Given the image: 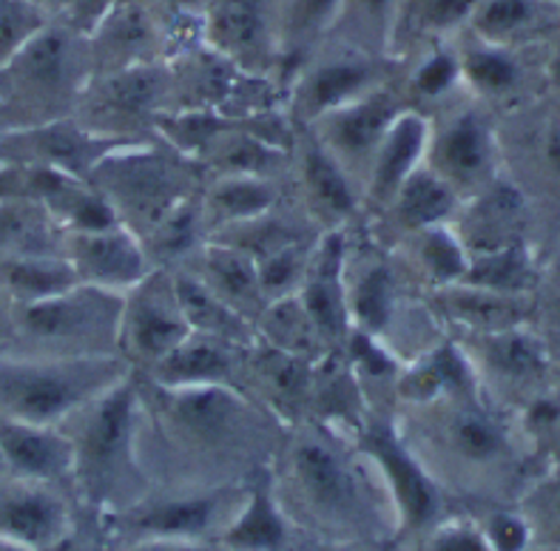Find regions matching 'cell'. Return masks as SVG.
I'll list each match as a JSON object with an SVG mask.
<instances>
[{"label":"cell","mask_w":560,"mask_h":551,"mask_svg":"<svg viewBox=\"0 0 560 551\" xmlns=\"http://www.w3.org/2000/svg\"><path fill=\"white\" fill-rule=\"evenodd\" d=\"M462 80V55L447 46L435 49L433 55L424 57V63L412 74V92L421 97H441Z\"/></svg>","instance_id":"46"},{"label":"cell","mask_w":560,"mask_h":551,"mask_svg":"<svg viewBox=\"0 0 560 551\" xmlns=\"http://www.w3.org/2000/svg\"><path fill=\"white\" fill-rule=\"evenodd\" d=\"M225 492H199L142 503L126 515L135 540H206L225 517Z\"/></svg>","instance_id":"14"},{"label":"cell","mask_w":560,"mask_h":551,"mask_svg":"<svg viewBox=\"0 0 560 551\" xmlns=\"http://www.w3.org/2000/svg\"><path fill=\"white\" fill-rule=\"evenodd\" d=\"M128 551H225L206 546V540H135Z\"/></svg>","instance_id":"50"},{"label":"cell","mask_w":560,"mask_h":551,"mask_svg":"<svg viewBox=\"0 0 560 551\" xmlns=\"http://www.w3.org/2000/svg\"><path fill=\"white\" fill-rule=\"evenodd\" d=\"M547 160L555 171L560 174V134H555L547 145Z\"/></svg>","instance_id":"55"},{"label":"cell","mask_w":560,"mask_h":551,"mask_svg":"<svg viewBox=\"0 0 560 551\" xmlns=\"http://www.w3.org/2000/svg\"><path fill=\"white\" fill-rule=\"evenodd\" d=\"M66 231L32 194H0V259L63 254Z\"/></svg>","instance_id":"19"},{"label":"cell","mask_w":560,"mask_h":551,"mask_svg":"<svg viewBox=\"0 0 560 551\" xmlns=\"http://www.w3.org/2000/svg\"><path fill=\"white\" fill-rule=\"evenodd\" d=\"M345 0H273V40L279 51L299 55L330 35Z\"/></svg>","instance_id":"29"},{"label":"cell","mask_w":560,"mask_h":551,"mask_svg":"<svg viewBox=\"0 0 560 551\" xmlns=\"http://www.w3.org/2000/svg\"><path fill=\"white\" fill-rule=\"evenodd\" d=\"M396 307V284L387 265H373L359 276V282L350 290L348 313L355 318V327L370 336L387 330Z\"/></svg>","instance_id":"38"},{"label":"cell","mask_w":560,"mask_h":551,"mask_svg":"<svg viewBox=\"0 0 560 551\" xmlns=\"http://www.w3.org/2000/svg\"><path fill=\"white\" fill-rule=\"evenodd\" d=\"M476 7H478V0H416V3L407 9L405 21L407 17H412L421 32L444 37L458 32V28H467Z\"/></svg>","instance_id":"43"},{"label":"cell","mask_w":560,"mask_h":551,"mask_svg":"<svg viewBox=\"0 0 560 551\" xmlns=\"http://www.w3.org/2000/svg\"><path fill=\"white\" fill-rule=\"evenodd\" d=\"M405 17V0H345L334 32L348 26V43L368 55H382Z\"/></svg>","instance_id":"33"},{"label":"cell","mask_w":560,"mask_h":551,"mask_svg":"<svg viewBox=\"0 0 560 551\" xmlns=\"http://www.w3.org/2000/svg\"><path fill=\"white\" fill-rule=\"evenodd\" d=\"M168 89L165 69L149 60V63L126 66V69L106 71L97 83L92 112L106 120H137L149 117L160 97Z\"/></svg>","instance_id":"21"},{"label":"cell","mask_w":560,"mask_h":551,"mask_svg":"<svg viewBox=\"0 0 560 551\" xmlns=\"http://www.w3.org/2000/svg\"><path fill=\"white\" fill-rule=\"evenodd\" d=\"M117 142L92 128L66 120L32 122V126L7 128L0 134V160L12 168H51L71 177L89 179L92 171L106 160Z\"/></svg>","instance_id":"5"},{"label":"cell","mask_w":560,"mask_h":551,"mask_svg":"<svg viewBox=\"0 0 560 551\" xmlns=\"http://www.w3.org/2000/svg\"><path fill=\"white\" fill-rule=\"evenodd\" d=\"M427 151H430V128H427L424 117L412 112L398 114V120L384 137L382 149L373 160V168H370V197L376 202H393L401 183L419 168Z\"/></svg>","instance_id":"20"},{"label":"cell","mask_w":560,"mask_h":551,"mask_svg":"<svg viewBox=\"0 0 560 551\" xmlns=\"http://www.w3.org/2000/svg\"><path fill=\"white\" fill-rule=\"evenodd\" d=\"M453 310L469 325L481 327L483 332L510 330V327H518L524 318L521 296L492 293L472 284H464V293H453Z\"/></svg>","instance_id":"39"},{"label":"cell","mask_w":560,"mask_h":551,"mask_svg":"<svg viewBox=\"0 0 560 551\" xmlns=\"http://www.w3.org/2000/svg\"><path fill=\"white\" fill-rule=\"evenodd\" d=\"M122 378L120 355H0V418L57 426Z\"/></svg>","instance_id":"1"},{"label":"cell","mask_w":560,"mask_h":551,"mask_svg":"<svg viewBox=\"0 0 560 551\" xmlns=\"http://www.w3.org/2000/svg\"><path fill=\"white\" fill-rule=\"evenodd\" d=\"M0 551H32V549H26V546H21V543H14V540H9V538H0Z\"/></svg>","instance_id":"56"},{"label":"cell","mask_w":560,"mask_h":551,"mask_svg":"<svg viewBox=\"0 0 560 551\" xmlns=\"http://www.w3.org/2000/svg\"><path fill=\"white\" fill-rule=\"evenodd\" d=\"M89 66V37L71 23L49 21L0 69V103L7 112L9 106L40 112V122L57 120V108L83 92Z\"/></svg>","instance_id":"2"},{"label":"cell","mask_w":560,"mask_h":551,"mask_svg":"<svg viewBox=\"0 0 560 551\" xmlns=\"http://www.w3.org/2000/svg\"><path fill=\"white\" fill-rule=\"evenodd\" d=\"M483 538L492 551H524L529 543V526L518 515L498 512L490 517V524L483 526Z\"/></svg>","instance_id":"47"},{"label":"cell","mask_w":560,"mask_h":551,"mask_svg":"<svg viewBox=\"0 0 560 551\" xmlns=\"http://www.w3.org/2000/svg\"><path fill=\"white\" fill-rule=\"evenodd\" d=\"M299 302L305 304L307 316L316 325L319 336L339 339L348 330V293L341 284V239L330 236L322 254L307 268L305 284L299 290Z\"/></svg>","instance_id":"22"},{"label":"cell","mask_w":560,"mask_h":551,"mask_svg":"<svg viewBox=\"0 0 560 551\" xmlns=\"http://www.w3.org/2000/svg\"><path fill=\"white\" fill-rule=\"evenodd\" d=\"M145 3H149V0H145ZM154 3H160V7H165L174 14H197L202 21H206V12L208 7H211V0H154Z\"/></svg>","instance_id":"52"},{"label":"cell","mask_w":560,"mask_h":551,"mask_svg":"<svg viewBox=\"0 0 560 551\" xmlns=\"http://www.w3.org/2000/svg\"><path fill=\"white\" fill-rule=\"evenodd\" d=\"M225 174H245V177H268L277 168L279 151L270 142L254 134H236L220 154Z\"/></svg>","instance_id":"45"},{"label":"cell","mask_w":560,"mask_h":551,"mask_svg":"<svg viewBox=\"0 0 560 551\" xmlns=\"http://www.w3.org/2000/svg\"><path fill=\"white\" fill-rule=\"evenodd\" d=\"M128 293L131 296L126 298V310H122L120 344H126L135 359L149 361L154 367L156 361L183 344L194 330L177 302L174 279L163 284L149 273Z\"/></svg>","instance_id":"8"},{"label":"cell","mask_w":560,"mask_h":551,"mask_svg":"<svg viewBox=\"0 0 560 551\" xmlns=\"http://www.w3.org/2000/svg\"><path fill=\"white\" fill-rule=\"evenodd\" d=\"M49 21L28 0H0V69Z\"/></svg>","instance_id":"42"},{"label":"cell","mask_w":560,"mask_h":551,"mask_svg":"<svg viewBox=\"0 0 560 551\" xmlns=\"http://www.w3.org/2000/svg\"><path fill=\"white\" fill-rule=\"evenodd\" d=\"M174 293H177L179 307H183L194 332L213 336V339H222L228 344H245L250 339L245 316L236 307H231L202 276H177Z\"/></svg>","instance_id":"26"},{"label":"cell","mask_w":560,"mask_h":551,"mask_svg":"<svg viewBox=\"0 0 560 551\" xmlns=\"http://www.w3.org/2000/svg\"><path fill=\"white\" fill-rule=\"evenodd\" d=\"M122 310L120 293L78 284L43 302L12 304L9 327L40 344V353L32 355H100V344L120 341Z\"/></svg>","instance_id":"3"},{"label":"cell","mask_w":560,"mask_h":551,"mask_svg":"<svg viewBox=\"0 0 560 551\" xmlns=\"http://www.w3.org/2000/svg\"><path fill=\"white\" fill-rule=\"evenodd\" d=\"M156 37H160V28L145 0H117V7L89 35L92 60L97 66L103 63L106 71L149 63Z\"/></svg>","instance_id":"17"},{"label":"cell","mask_w":560,"mask_h":551,"mask_svg":"<svg viewBox=\"0 0 560 551\" xmlns=\"http://www.w3.org/2000/svg\"><path fill=\"white\" fill-rule=\"evenodd\" d=\"M412 3H416V0H405V14H407V9L412 7ZM401 21H405V17H401Z\"/></svg>","instance_id":"58"},{"label":"cell","mask_w":560,"mask_h":551,"mask_svg":"<svg viewBox=\"0 0 560 551\" xmlns=\"http://www.w3.org/2000/svg\"><path fill=\"white\" fill-rule=\"evenodd\" d=\"M427 154H430V168L439 171L455 191L478 188L490 179L495 163L490 122L478 112L455 114L453 120L444 122L439 137L430 134Z\"/></svg>","instance_id":"13"},{"label":"cell","mask_w":560,"mask_h":551,"mask_svg":"<svg viewBox=\"0 0 560 551\" xmlns=\"http://www.w3.org/2000/svg\"><path fill=\"white\" fill-rule=\"evenodd\" d=\"M0 460L26 481H60L74 472V441L57 426L0 418Z\"/></svg>","instance_id":"15"},{"label":"cell","mask_w":560,"mask_h":551,"mask_svg":"<svg viewBox=\"0 0 560 551\" xmlns=\"http://www.w3.org/2000/svg\"><path fill=\"white\" fill-rule=\"evenodd\" d=\"M430 551H492L483 529L472 526H444L430 540Z\"/></svg>","instance_id":"48"},{"label":"cell","mask_w":560,"mask_h":551,"mask_svg":"<svg viewBox=\"0 0 560 551\" xmlns=\"http://www.w3.org/2000/svg\"><path fill=\"white\" fill-rule=\"evenodd\" d=\"M63 254L78 270L80 282L114 293L135 290L151 273L149 254L128 225L66 234Z\"/></svg>","instance_id":"9"},{"label":"cell","mask_w":560,"mask_h":551,"mask_svg":"<svg viewBox=\"0 0 560 551\" xmlns=\"http://www.w3.org/2000/svg\"><path fill=\"white\" fill-rule=\"evenodd\" d=\"M165 392V418L171 430L194 446H225L245 426L248 403L231 384L160 387Z\"/></svg>","instance_id":"10"},{"label":"cell","mask_w":560,"mask_h":551,"mask_svg":"<svg viewBox=\"0 0 560 551\" xmlns=\"http://www.w3.org/2000/svg\"><path fill=\"white\" fill-rule=\"evenodd\" d=\"M202 279H206L231 307H236L242 316L248 313V307H259V302L265 298L262 284H259L256 259H250L248 254H242L240 248H231L225 242L208 248Z\"/></svg>","instance_id":"31"},{"label":"cell","mask_w":560,"mask_h":551,"mask_svg":"<svg viewBox=\"0 0 560 551\" xmlns=\"http://www.w3.org/2000/svg\"><path fill=\"white\" fill-rule=\"evenodd\" d=\"M80 276L66 254L0 259V293L12 304H35L78 288Z\"/></svg>","instance_id":"24"},{"label":"cell","mask_w":560,"mask_h":551,"mask_svg":"<svg viewBox=\"0 0 560 551\" xmlns=\"http://www.w3.org/2000/svg\"><path fill=\"white\" fill-rule=\"evenodd\" d=\"M547 78H549V83H552L555 92L560 94V43H558V46H555L552 57H549V63H547Z\"/></svg>","instance_id":"54"},{"label":"cell","mask_w":560,"mask_h":551,"mask_svg":"<svg viewBox=\"0 0 560 551\" xmlns=\"http://www.w3.org/2000/svg\"><path fill=\"white\" fill-rule=\"evenodd\" d=\"M362 444L364 453L378 464V472L390 489L405 529H427L439 517L441 506L433 478L424 472L419 460L412 458L410 449L393 435L390 426H370Z\"/></svg>","instance_id":"12"},{"label":"cell","mask_w":560,"mask_h":551,"mask_svg":"<svg viewBox=\"0 0 560 551\" xmlns=\"http://www.w3.org/2000/svg\"><path fill=\"white\" fill-rule=\"evenodd\" d=\"M376 85V55L350 46L345 55L325 57L311 66L299 89V112L307 120L319 122L325 114L362 97Z\"/></svg>","instance_id":"16"},{"label":"cell","mask_w":560,"mask_h":551,"mask_svg":"<svg viewBox=\"0 0 560 551\" xmlns=\"http://www.w3.org/2000/svg\"><path fill=\"white\" fill-rule=\"evenodd\" d=\"M97 179V191L114 206V211L122 213L135 211L140 220H145V227L154 231V225L163 220L165 213L174 206H179L183 199L171 194V171L163 160H156L151 154L140 156H120L114 163V151L92 171V177Z\"/></svg>","instance_id":"11"},{"label":"cell","mask_w":560,"mask_h":551,"mask_svg":"<svg viewBox=\"0 0 560 551\" xmlns=\"http://www.w3.org/2000/svg\"><path fill=\"white\" fill-rule=\"evenodd\" d=\"M0 298H7V296H3V293H0Z\"/></svg>","instance_id":"60"},{"label":"cell","mask_w":560,"mask_h":551,"mask_svg":"<svg viewBox=\"0 0 560 551\" xmlns=\"http://www.w3.org/2000/svg\"><path fill=\"white\" fill-rule=\"evenodd\" d=\"M3 114H7V108H3V103H0V120H3ZM7 128H3V122H0V134H3Z\"/></svg>","instance_id":"57"},{"label":"cell","mask_w":560,"mask_h":551,"mask_svg":"<svg viewBox=\"0 0 560 551\" xmlns=\"http://www.w3.org/2000/svg\"><path fill=\"white\" fill-rule=\"evenodd\" d=\"M199 234V211L188 202L171 208L163 220L156 222L151 231V242H154V254L174 259V256H185L194 248Z\"/></svg>","instance_id":"44"},{"label":"cell","mask_w":560,"mask_h":551,"mask_svg":"<svg viewBox=\"0 0 560 551\" xmlns=\"http://www.w3.org/2000/svg\"><path fill=\"white\" fill-rule=\"evenodd\" d=\"M483 355H487V364L506 382H540L549 370L547 347L521 327L483 332Z\"/></svg>","instance_id":"32"},{"label":"cell","mask_w":560,"mask_h":551,"mask_svg":"<svg viewBox=\"0 0 560 551\" xmlns=\"http://www.w3.org/2000/svg\"><path fill=\"white\" fill-rule=\"evenodd\" d=\"M538 23V0H478L469 17V32L476 40L510 46L526 37Z\"/></svg>","instance_id":"37"},{"label":"cell","mask_w":560,"mask_h":551,"mask_svg":"<svg viewBox=\"0 0 560 551\" xmlns=\"http://www.w3.org/2000/svg\"><path fill=\"white\" fill-rule=\"evenodd\" d=\"M455 206H458V191L430 165H419L412 171L393 197V211L410 231L444 225L453 216Z\"/></svg>","instance_id":"28"},{"label":"cell","mask_w":560,"mask_h":551,"mask_svg":"<svg viewBox=\"0 0 560 551\" xmlns=\"http://www.w3.org/2000/svg\"><path fill=\"white\" fill-rule=\"evenodd\" d=\"M32 7L40 9L46 17H51V21H63L66 12H69V3L71 0H28Z\"/></svg>","instance_id":"53"},{"label":"cell","mask_w":560,"mask_h":551,"mask_svg":"<svg viewBox=\"0 0 560 551\" xmlns=\"http://www.w3.org/2000/svg\"><path fill=\"white\" fill-rule=\"evenodd\" d=\"M85 551H106V549H85Z\"/></svg>","instance_id":"59"},{"label":"cell","mask_w":560,"mask_h":551,"mask_svg":"<svg viewBox=\"0 0 560 551\" xmlns=\"http://www.w3.org/2000/svg\"><path fill=\"white\" fill-rule=\"evenodd\" d=\"M560 418V407L552 398H538V401L529 407V424L538 426V430H547Z\"/></svg>","instance_id":"51"},{"label":"cell","mask_w":560,"mask_h":551,"mask_svg":"<svg viewBox=\"0 0 560 551\" xmlns=\"http://www.w3.org/2000/svg\"><path fill=\"white\" fill-rule=\"evenodd\" d=\"M288 535V517L279 509L268 483H259L250 489L234 520L222 529L220 546L225 551H282Z\"/></svg>","instance_id":"25"},{"label":"cell","mask_w":560,"mask_h":551,"mask_svg":"<svg viewBox=\"0 0 560 551\" xmlns=\"http://www.w3.org/2000/svg\"><path fill=\"white\" fill-rule=\"evenodd\" d=\"M444 441L453 455L469 467H492L504 460L510 453L506 432L501 430L495 418L472 407H462L450 415L444 426Z\"/></svg>","instance_id":"30"},{"label":"cell","mask_w":560,"mask_h":551,"mask_svg":"<svg viewBox=\"0 0 560 551\" xmlns=\"http://www.w3.org/2000/svg\"><path fill=\"white\" fill-rule=\"evenodd\" d=\"M222 339L191 332L179 347L154 364L156 387H199V384H231L234 359Z\"/></svg>","instance_id":"23"},{"label":"cell","mask_w":560,"mask_h":551,"mask_svg":"<svg viewBox=\"0 0 560 551\" xmlns=\"http://www.w3.org/2000/svg\"><path fill=\"white\" fill-rule=\"evenodd\" d=\"M419 259L424 270L441 284L464 282L469 268V250L447 225H433L419 231Z\"/></svg>","instance_id":"40"},{"label":"cell","mask_w":560,"mask_h":551,"mask_svg":"<svg viewBox=\"0 0 560 551\" xmlns=\"http://www.w3.org/2000/svg\"><path fill=\"white\" fill-rule=\"evenodd\" d=\"M462 80H467L483 97H504L521 83V63L510 46H495L472 37L462 51Z\"/></svg>","instance_id":"35"},{"label":"cell","mask_w":560,"mask_h":551,"mask_svg":"<svg viewBox=\"0 0 560 551\" xmlns=\"http://www.w3.org/2000/svg\"><path fill=\"white\" fill-rule=\"evenodd\" d=\"M291 474L311 515L325 524H350L362 512V495L353 472L325 441H299L291 453Z\"/></svg>","instance_id":"7"},{"label":"cell","mask_w":560,"mask_h":551,"mask_svg":"<svg viewBox=\"0 0 560 551\" xmlns=\"http://www.w3.org/2000/svg\"><path fill=\"white\" fill-rule=\"evenodd\" d=\"M256 268H259V284H262L265 298L277 302V298L291 296L293 290H302L311 259H307L305 245L293 242V245L279 248L277 254L265 256L262 262H256Z\"/></svg>","instance_id":"41"},{"label":"cell","mask_w":560,"mask_h":551,"mask_svg":"<svg viewBox=\"0 0 560 551\" xmlns=\"http://www.w3.org/2000/svg\"><path fill=\"white\" fill-rule=\"evenodd\" d=\"M114 7H117V0H71L63 21L89 37Z\"/></svg>","instance_id":"49"},{"label":"cell","mask_w":560,"mask_h":551,"mask_svg":"<svg viewBox=\"0 0 560 551\" xmlns=\"http://www.w3.org/2000/svg\"><path fill=\"white\" fill-rule=\"evenodd\" d=\"M462 284L506 293V296H524L535 284L533 259L526 256L524 245H506V248L487 250V254L469 256V268Z\"/></svg>","instance_id":"34"},{"label":"cell","mask_w":560,"mask_h":551,"mask_svg":"<svg viewBox=\"0 0 560 551\" xmlns=\"http://www.w3.org/2000/svg\"><path fill=\"white\" fill-rule=\"evenodd\" d=\"M302 185H305L311 206L327 222H341L353 216L355 202H359L353 177L341 168L339 160L319 140L307 142L305 154H302Z\"/></svg>","instance_id":"27"},{"label":"cell","mask_w":560,"mask_h":551,"mask_svg":"<svg viewBox=\"0 0 560 551\" xmlns=\"http://www.w3.org/2000/svg\"><path fill=\"white\" fill-rule=\"evenodd\" d=\"M69 531L66 503L37 486H18L0 495V535L32 551H46L60 546Z\"/></svg>","instance_id":"18"},{"label":"cell","mask_w":560,"mask_h":551,"mask_svg":"<svg viewBox=\"0 0 560 551\" xmlns=\"http://www.w3.org/2000/svg\"><path fill=\"white\" fill-rule=\"evenodd\" d=\"M405 112L398 97L384 85L370 89L362 97L350 99L345 106L334 108L319 120V142L341 163V168L370 177L373 160L382 149L384 137Z\"/></svg>","instance_id":"6"},{"label":"cell","mask_w":560,"mask_h":551,"mask_svg":"<svg viewBox=\"0 0 560 551\" xmlns=\"http://www.w3.org/2000/svg\"><path fill=\"white\" fill-rule=\"evenodd\" d=\"M279 191L268 177H245V174H225L211 191V208L225 225L259 220L277 206Z\"/></svg>","instance_id":"36"},{"label":"cell","mask_w":560,"mask_h":551,"mask_svg":"<svg viewBox=\"0 0 560 551\" xmlns=\"http://www.w3.org/2000/svg\"><path fill=\"white\" fill-rule=\"evenodd\" d=\"M135 403L128 378L85 407V421L74 441V472L92 497L103 501L135 469Z\"/></svg>","instance_id":"4"}]
</instances>
